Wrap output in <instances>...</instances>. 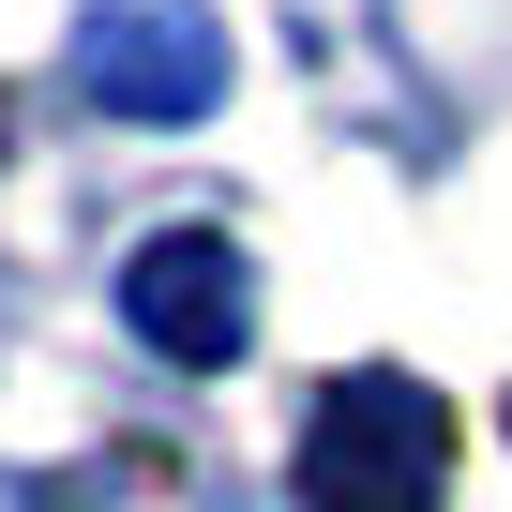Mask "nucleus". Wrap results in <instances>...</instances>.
Masks as SVG:
<instances>
[{
  "mask_svg": "<svg viewBox=\"0 0 512 512\" xmlns=\"http://www.w3.org/2000/svg\"><path fill=\"white\" fill-rule=\"evenodd\" d=\"M121 317H136V347H166V362H241V332H256V272L211 241V226H166V241H136V272H121Z\"/></svg>",
  "mask_w": 512,
  "mask_h": 512,
  "instance_id": "2",
  "label": "nucleus"
},
{
  "mask_svg": "<svg viewBox=\"0 0 512 512\" xmlns=\"http://www.w3.org/2000/svg\"><path fill=\"white\" fill-rule=\"evenodd\" d=\"M91 91L121 121H196L226 91V31L196 16V0H106L91 16Z\"/></svg>",
  "mask_w": 512,
  "mask_h": 512,
  "instance_id": "3",
  "label": "nucleus"
},
{
  "mask_svg": "<svg viewBox=\"0 0 512 512\" xmlns=\"http://www.w3.org/2000/svg\"><path fill=\"white\" fill-rule=\"evenodd\" d=\"M0 512H46V482H16V467H0Z\"/></svg>",
  "mask_w": 512,
  "mask_h": 512,
  "instance_id": "4",
  "label": "nucleus"
},
{
  "mask_svg": "<svg viewBox=\"0 0 512 512\" xmlns=\"http://www.w3.org/2000/svg\"><path fill=\"white\" fill-rule=\"evenodd\" d=\"M452 497V407L422 377H332L302 422V512H437Z\"/></svg>",
  "mask_w": 512,
  "mask_h": 512,
  "instance_id": "1",
  "label": "nucleus"
}]
</instances>
